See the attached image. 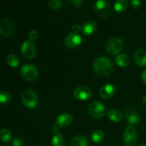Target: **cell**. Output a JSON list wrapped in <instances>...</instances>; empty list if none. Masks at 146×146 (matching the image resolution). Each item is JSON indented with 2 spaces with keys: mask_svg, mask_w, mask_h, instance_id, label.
I'll return each mask as SVG.
<instances>
[{
  "mask_svg": "<svg viewBox=\"0 0 146 146\" xmlns=\"http://www.w3.org/2000/svg\"><path fill=\"white\" fill-rule=\"evenodd\" d=\"M94 68L98 75L108 76L113 72L114 68L111 59L106 57H99L94 61Z\"/></svg>",
  "mask_w": 146,
  "mask_h": 146,
  "instance_id": "obj_1",
  "label": "cell"
},
{
  "mask_svg": "<svg viewBox=\"0 0 146 146\" xmlns=\"http://www.w3.org/2000/svg\"><path fill=\"white\" fill-rule=\"evenodd\" d=\"M123 48V41L120 37H112L106 44V49L108 54L115 55L121 52Z\"/></svg>",
  "mask_w": 146,
  "mask_h": 146,
  "instance_id": "obj_2",
  "label": "cell"
},
{
  "mask_svg": "<svg viewBox=\"0 0 146 146\" xmlns=\"http://www.w3.org/2000/svg\"><path fill=\"white\" fill-rule=\"evenodd\" d=\"M21 101L27 108H33L37 106L38 98L34 91L32 90H26L21 94Z\"/></svg>",
  "mask_w": 146,
  "mask_h": 146,
  "instance_id": "obj_3",
  "label": "cell"
},
{
  "mask_svg": "<svg viewBox=\"0 0 146 146\" xmlns=\"http://www.w3.org/2000/svg\"><path fill=\"white\" fill-rule=\"evenodd\" d=\"M21 74L26 81H34L38 77V71L35 66L31 64H26L21 67Z\"/></svg>",
  "mask_w": 146,
  "mask_h": 146,
  "instance_id": "obj_4",
  "label": "cell"
},
{
  "mask_svg": "<svg viewBox=\"0 0 146 146\" xmlns=\"http://www.w3.org/2000/svg\"><path fill=\"white\" fill-rule=\"evenodd\" d=\"M137 141V132L133 125H129L123 133V142L125 146H133Z\"/></svg>",
  "mask_w": 146,
  "mask_h": 146,
  "instance_id": "obj_5",
  "label": "cell"
},
{
  "mask_svg": "<svg viewBox=\"0 0 146 146\" xmlns=\"http://www.w3.org/2000/svg\"><path fill=\"white\" fill-rule=\"evenodd\" d=\"M88 111L94 118H102L106 113V108L99 101H93L88 106Z\"/></svg>",
  "mask_w": 146,
  "mask_h": 146,
  "instance_id": "obj_6",
  "label": "cell"
},
{
  "mask_svg": "<svg viewBox=\"0 0 146 146\" xmlns=\"http://www.w3.org/2000/svg\"><path fill=\"white\" fill-rule=\"evenodd\" d=\"M21 54L27 59H31L36 54V48L31 41H26L21 45Z\"/></svg>",
  "mask_w": 146,
  "mask_h": 146,
  "instance_id": "obj_7",
  "label": "cell"
},
{
  "mask_svg": "<svg viewBox=\"0 0 146 146\" xmlns=\"http://www.w3.org/2000/svg\"><path fill=\"white\" fill-rule=\"evenodd\" d=\"M95 9L97 14L104 18H107L111 14V6L106 0L97 1L95 4Z\"/></svg>",
  "mask_w": 146,
  "mask_h": 146,
  "instance_id": "obj_8",
  "label": "cell"
},
{
  "mask_svg": "<svg viewBox=\"0 0 146 146\" xmlns=\"http://www.w3.org/2000/svg\"><path fill=\"white\" fill-rule=\"evenodd\" d=\"M14 24L8 19H2L0 21V33L3 37H9L14 31Z\"/></svg>",
  "mask_w": 146,
  "mask_h": 146,
  "instance_id": "obj_9",
  "label": "cell"
},
{
  "mask_svg": "<svg viewBox=\"0 0 146 146\" xmlns=\"http://www.w3.org/2000/svg\"><path fill=\"white\" fill-rule=\"evenodd\" d=\"M91 96H92V91L91 88L86 86L78 87L74 91V96L76 99L81 100V101L88 99Z\"/></svg>",
  "mask_w": 146,
  "mask_h": 146,
  "instance_id": "obj_10",
  "label": "cell"
},
{
  "mask_svg": "<svg viewBox=\"0 0 146 146\" xmlns=\"http://www.w3.org/2000/svg\"><path fill=\"white\" fill-rule=\"evenodd\" d=\"M81 43V37L76 33H70L65 38V44L71 48H76Z\"/></svg>",
  "mask_w": 146,
  "mask_h": 146,
  "instance_id": "obj_11",
  "label": "cell"
},
{
  "mask_svg": "<svg viewBox=\"0 0 146 146\" xmlns=\"http://www.w3.org/2000/svg\"><path fill=\"white\" fill-rule=\"evenodd\" d=\"M73 116L69 113H63L58 115L56 119V123L57 125L63 128L68 127L72 123Z\"/></svg>",
  "mask_w": 146,
  "mask_h": 146,
  "instance_id": "obj_12",
  "label": "cell"
},
{
  "mask_svg": "<svg viewBox=\"0 0 146 146\" xmlns=\"http://www.w3.org/2000/svg\"><path fill=\"white\" fill-rule=\"evenodd\" d=\"M99 94L100 96L104 99L111 98L115 94V88L112 84H106L101 87Z\"/></svg>",
  "mask_w": 146,
  "mask_h": 146,
  "instance_id": "obj_13",
  "label": "cell"
},
{
  "mask_svg": "<svg viewBox=\"0 0 146 146\" xmlns=\"http://www.w3.org/2000/svg\"><path fill=\"white\" fill-rule=\"evenodd\" d=\"M134 59L135 63L141 66H146V51L143 48L135 50L134 54Z\"/></svg>",
  "mask_w": 146,
  "mask_h": 146,
  "instance_id": "obj_14",
  "label": "cell"
},
{
  "mask_svg": "<svg viewBox=\"0 0 146 146\" xmlns=\"http://www.w3.org/2000/svg\"><path fill=\"white\" fill-rule=\"evenodd\" d=\"M125 117L127 118L128 123L131 125H135L138 123L140 121V116L138 113L133 109H128L125 112Z\"/></svg>",
  "mask_w": 146,
  "mask_h": 146,
  "instance_id": "obj_15",
  "label": "cell"
},
{
  "mask_svg": "<svg viewBox=\"0 0 146 146\" xmlns=\"http://www.w3.org/2000/svg\"><path fill=\"white\" fill-rule=\"evenodd\" d=\"M88 141L84 135H77L72 138L71 146H88Z\"/></svg>",
  "mask_w": 146,
  "mask_h": 146,
  "instance_id": "obj_16",
  "label": "cell"
},
{
  "mask_svg": "<svg viewBox=\"0 0 146 146\" xmlns=\"http://www.w3.org/2000/svg\"><path fill=\"white\" fill-rule=\"evenodd\" d=\"M96 30V24L94 21H88L84 24L82 28L83 33L86 35H91Z\"/></svg>",
  "mask_w": 146,
  "mask_h": 146,
  "instance_id": "obj_17",
  "label": "cell"
},
{
  "mask_svg": "<svg viewBox=\"0 0 146 146\" xmlns=\"http://www.w3.org/2000/svg\"><path fill=\"white\" fill-rule=\"evenodd\" d=\"M115 62L117 65L121 67H125L129 64L130 58L126 54H120L115 58Z\"/></svg>",
  "mask_w": 146,
  "mask_h": 146,
  "instance_id": "obj_18",
  "label": "cell"
},
{
  "mask_svg": "<svg viewBox=\"0 0 146 146\" xmlns=\"http://www.w3.org/2000/svg\"><path fill=\"white\" fill-rule=\"evenodd\" d=\"M108 116L111 121L119 122L122 119V113L119 111L115 109H111L108 112Z\"/></svg>",
  "mask_w": 146,
  "mask_h": 146,
  "instance_id": "obj_19",
  "label": "cell"
},
{
  "mask_svg": "<svg viewBox=\"0 0 146 146\" xmlns=\"http://www.w3.org/2000/svg\"><path fill=\"white\" fill-rule=\"evenodd\" d=\"M128 1L127 0H118L114 4V9L117 12H123L127 9Z\"/></svg>",
  "mask_w": 146,
  "mask_h": 146,
  "instance_id": "obj_20",
  "label": "cell"
},
{
  "mask_svg": "<svg viewBox=\"0 0 146 146\" xmlns=\"http://www.w3.org/2000/svg\"><path fill=\"white\" fill-rule=\"evenodd\" d=\"M104 137H105L104 133L102 131H100V130H97V131H94L91 135V140L94 142L97 143H99L102 142L104 140Z\"/></svg>",
  "mask_w": 146,
  "mask_h": 146,
  "instance_id": "obj_21",
  "label": "cell"
},
{
  "mask_svg": "<svg viewBox=\"0 0 146 146\" xmlns=\"http://www.w3.org/2000/svg\"><path fill=\"white\" fill-rule=\"evenodd\" d=\"M51 144L52 146H65V139L61 134H56L52 138Z\"/></svg>",
  "mask_w": 146,
  "mask_h": 146,
  "instance_id": "obj_22",
  "label": "cell"
},
{
  "mask_svg": "<svg viewBox=\"0 0 146 146\" xmlns=\"http://www.w3.org/2000/svg\"><path fill=\"white\" fill-rule=\"evenodd\" d=\"M0 138L3 143L9 142L11 138V131L7 128H4L1 130L0 133Z\"/></svg>",
  "mask_w": 146,
  "mask_h": 146,
  "instance_id": "obj_23",
  "label": "cell"
},
{
  "mask_svg": "<svg viewBox=\"0 0 146 146\" xmlns=\"http://www.w3.org/2000/svg\"><path fill=\"white\" fill-rule=\"evenodd\" d=\"M7 63L11 67H17L19 64V61L17 56L14 54H9L7 57Z\"/></svg>",
  "mask_w": 146,
  "mask_h": 146,
  "instance_id": "obj_24",
  "label": "cell"
},
{
  "mask_svg": "<svg viewBox=\"0 0 146 146\" xmlns=\"http://www.w3.org/2000/svg\"><path fill=\"white\" fill-rule=\"evenodd\" d=\"M11 98L10 94L7 91H1L0 94V101H1V104H7L10 102Z\"/></svg>",
  "mask_w": 146,
  "mask_h": 146,
  "instance_id": "obj_25",
  "label": "cell"
},
{
  "mask_svg": "<svg viewBox=\"0 0 146 146\" xmlns=\"http://www.w3.org/2000/svg\"><path fill=\"white\" fill-rule=\"evenodd\" d=\"M62 5V1L61 0H50L48 1V6L52 9H58Z\"/></svg>",
  "mask_w": 146,
  "mask_h": 146,
  "instance_id": "obj_26",
  "label": "cell"
},
{
  "mask_svg": "<svg viewBox=\"0 0 146 146\" xmlns=\"http://www.w3.org/2000/svg\"><path fill=\"white\" fill-rule=\"evenodd\" d=\"M24 145V141L20 138H17L13 140L12 145L13 146H22Z\"/></svg>",
  "mask_w": 146,
  "mask_h": 146,
  "instance_id": "obj_27",
  "label": "cell"
},
{
  "mask_svg": "<svg viewBox=\"0 0 146 146\" xmlns=\"http://www.w3.org/2000/svg\"><path fill=\"white\" fill-rule=\"evenodd\" d=\"M37 36H38V33H37V31L36 30H31L29 32V38L31 41L35 40L37 38Z\"/></svg>",
  "mask_w": 146,
  "mask_h": 146,
  "instance_id": "obj_28",
  "label": "cell"
},
{
  "mask_svg": "<svg viewBox=\"0 0 146 146\" xmlns=\"http://www.w3.org/2000/svg\"><path fill=\"white\" fill-rule=\"evenodd\" d=\"M131 4L133 7V8L138 9L139 8L140 5H141V1H138V0H132L131 1Z\"/></svg>",
  "mask_w": 146,
  "mask_h": 146,
  "instance_id": "obj_29",
  "label": "cell"
},
{
  "mask_svg": "<svg viewBox=\"0 0 146 146\" xmlns=\"http://www.w3.org/2000/svg\"><path fill=\"white\" fill-rule=\"evenodd\" d=\"M72 30L74 31V32L77 33L78 31H80L81 30V27H80V25L78 24H74L72 26Z\"/></svg>",
  "mask_w": 146,
  "mask_h": 146,
  "instance_id": "obj_30",
  "label": "cell"
},
{
  "mask_svg": "<svg viewBox=\"0 0 146 146\" xmlns=\"http://www.w3.org/2000/svg\"><path fill=\"white\" fill-rule=\"evenodd\" d=\"M71 2L74 4H75L77 7H79V6H81V4L84 3V1L83 0H72Z\"/></svg>",
  "mask_w": 146,
  "mask_h": 146,
  "instance_id": "obj_31",
  "label": "cell"
},
{
  "mask_svg": "<svg viewBox=\"0 0 146 146\" xmlns=\"http://www.w3.org/2000/svg\"><path fill=\"white\" fill-rule=\"evenodd\" d=\"M141 78L142 81L146 84V69H144L141 74Z\"/></svg>",
  "mask_w": 146,
  "mask_h": 146,
  "instance_id": "obj_32",
  "label": "cell"
},
{
  "mask_svg": "<svg viewBox=\"0 0 146 146\" xmlns=\"http://www.w3.org/2000/svg\"><path fill=\"white\" fill-rule=\"evenodd\" d=\"M52 131L53 132L55 133V135H56V134H58V127L57 126V125H54L52 128Z\"/></svg>",
  "mask_w": 146,
  "mask_h": 146,
  "instance_id": "obj_33",
  "label": "cell"
},
{
  "mask_svg": "<svg viewBox=\"0 0 146 146\" xmlns=\"http://www.w3.org/2000/svg\"><path fill=\"white\" fill-rule=\"evenodd\" d=\"M143 104L144 106L146 108V96L143 98Z\"/></svg>",
  "mask_w": 146,
  "mask_h": 146,
  "instance_id": "obj_34",
  "label": "cell"
},
{
  "mask_svg": "<svg viewBox=\"0 0 146 146\" xmlns=\"http://www.w3.org/2000/svg\"><path fill=\"white\" fill-rule=\"evenodd\" d=\"M140 146H146V144H142V145H141Z\"/></svg>",
  "mask_w": 146,
  "mask_h": 146,
  "instance_id": "obj_35",
  "label": "cell"
}]
</instances>
